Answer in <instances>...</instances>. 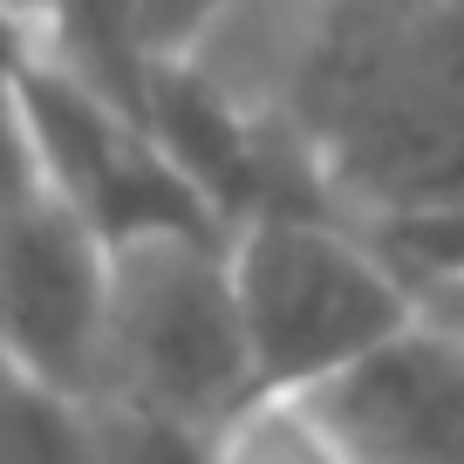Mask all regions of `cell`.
Here are the masks:
<instances>
[{"label":"cell","instance_id":"cell-1","mask_svg":"<svg viewBox=\"0 0 464 464\" xmlns=\"http://www.w3.org/2000/svg\"><path fill=\"white\" fill-rule=\"evenodd\" d=\"M294 137L362 226L464 212V0H342L294 69Z\"/></svg>","mask_w":464,"mask_h":464},{"label":"cell","instance_id":"cell-2","mask_svg":"<svg viewBox=\"0 0 464 464\" xmlns=\"http://www.w3.org/2000/svg\"><path fill=\"white\" fill-rule=\"evenodd\" d=\"M253 390L314 396L423 321L417 294L390 274L355 226L328 212H266L226 239Z\"/></svg>","mask_w":464,"mask_h":464},{"label":"cell","instance_id":"cell-3","mask_svg":"<svg viewBox=\"0 0 464 464\" xmlns=\"http://www.w3.org/2000/svg\"><path fill=\"white\" fill-rule=\"evenodd\" d=\"M226 239L232 232H164L110 253L96 403L212 437V423L253 396Z\"/></svg>","mask_w":464,"mask_h":464},{"label":"cell","instance_id":"cell-4","mask_svg":"<svg viewBox=\"0 0 464 464\" xmlns=\"http://www.w3.org/2000/svg\"><path fill=\"white\" fill-rule=\"evenodd\" d=\"M21 82V116L34 137V164L42 185L102 239V253H123L137 239H164V232H226L212 205L185 185L171 158L150 144L144 123L62 75L55 62L34 55Z\"/></svg>","mask_w":464,"mask_h":464},{"label":"cell","instance_id":"cell-5","mask_svg":"<svg viewBox=\"0 0 464 464\" xmlns=\"http://www.w3.org/2000/svg\"><path fill=\"white\" fill-rule=\"evenodd\" d=\"M102 314H110V253L55 198L0 212V355L69 403H96Z\"/></svg>","mask_w":464,"mask_h":464},{"label":"cell","instance_id":"cell-6","mask_svg":"<svg viewBox=\"0 0 464 464\" xmlns=\"http://www.w3.org/2000/svg\"><path fill=\"white\" fill-rule=\"evenodd\" d=\"M314 396L362 464H464V334L417 321Z\"/></svg>","mask_w":464,"mask_h":464},{"label":"cell","instance_id":"cell-7","mask_svg":"<svg viewBox=\"0 0 464 464\" xmlns=\"http://www.w3.org/2000/svg\"><path fill=\"white\" fill-rule=\"evenodd\" d=\"M205 464H362L342 423L328 417L321 396L294 390H253L239 410L212 423Z\"/></svg>","mask_w":464,"mask_h":464},{"label":"cell","instance_id":"cell-8","mask_svg":"<svg viewBox=\"0 0 464 464\" xmlns=\"http://www.w3.org/2000/svg\"><path fill=\"white\" fill-rule=\"evenodd\" d=\"M14 75L0 69V212L21 205V198H34V191H48L42 164H34V137H28V116H21V82Z\"/></svg>","mask_w":464,"mask_h":464},{"label":"cell","instance_id":"cell-9","mask_svg":"<svg viewBox=\"0 0 464 464\" xmlns=\"http://www.w3.org/2000/svg\"><path fill=\"white\" fill-rule=\"evenodd\" d=\"M226 7H232V0H137L150 55H191V42H198Z\"/></svg>","mask_w":464,"mask_h":464}]
</instances>
